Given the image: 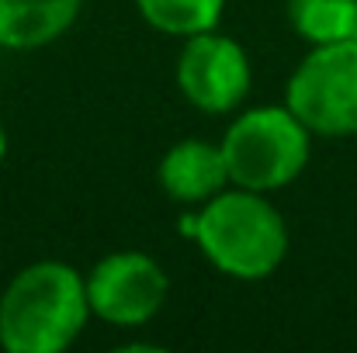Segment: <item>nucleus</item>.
I'll use <instances>...</instances> for the list:
<instances>
[{
    "instance_id": "f257e3e1",
    "label": "nucleus",
    "mask_w": 357,
    "mask_h": 353,
    "mask_svg": "<svg viewBox=\"0 0 357 353\" xmlns=\"http://www.w3.org/2000/svg\"><path fill=\"white\" fill-rule=\"evenodd\" d=\"M87 315L91 298L80 270L38 260L0 295V347L7 353H59L84 333Z\"/></svg>"
},
{
    "instance_id": "f03ea898",
    "label": "nucleus",
    "mask_w": 357,
    "mask_h": 353,
    "mask_svg": "<svg viewBox=\"0 0 357 353\" xmlns=\"http://www.w3.org/2000/svg\"><path fill=\"white\" fill-rule=\"evenodd\" d=\"M195 242L226 277L264 281L281 267L288 253V229L271 201H264L257 191L239 187L215 194L205 205V212L198 215Z\"/></svg>"
},
{
    "instance_id": "7ed1b4c3",
    "label": "nucleus",
    "mask_w": 357,
    "mask_h": 353,
    "mask_svg": "<svg viewBox=\"0 0 357 353\" xmlns=\"http://www.w3.org/2000/svg\"><path fill=\"white\" fill-rule=\"evenodd\" d=\"M309 135L312 132L288 104H267L239 115L222 139L229 184L257 194L288 187L309 166Z\"/></svg>"
},
{
    "instance_id": "20e7f679",
    "label": "nucleus",
    "mask_w": 357,
    "mask_h": 353,
    "mask_svg": "<svg viewBox=\"0 0 357 353\" xmlns=\"http://www.w3.org/2000/svg\"><path fill=\"white\" fill-rule=\"evenodd\" d=\"M284 104L312 135H357V38L312 45L288 80Z\"/></svg>"
},
{
    "instance_id": "39448f33",
    "label": "nucleus",
    "mask_w": 357,
    "mask_h": 353,
    "mask_svg": "<svg viewBox=\"0 0 357 353\" xmlns=\"http://www.w3.org/2000/svg\"><path fill=\"white\" fill-rule=\"evenodd\" d=\"M170 295L167 270L135 249L112 253L101 263H94L87 277V298L91 312L101 315L112 326H142L149 322Z\"/></svg>"
},
{
    "instance_id": "423d86ee",
    "label": "nucleus",
    "mask_w": 357,
    "mask_h": 353,
    "mask_svg": "<svg viewBox=\"0 0 357 353\" xmlns=\"http://www.w3.org/2000/svg\"><path fill=\"white\" fill-rule=\"evenodd\" d=\"M250 59L236 38L212 31H198L188 38L177 59V84L184 97L208 115H226L243 104L250 94Z\"/></svg>"
},
{
    "instance_id": "0eeeda50",
    "label": "nucleus",
    "mask_w": 357,
    "mask_h": 353,
    "mask_svg": "<svg viewBox=\"0 0 357 353\" xmlns=\"http://www.w3.org/2000/svg\"><path fill=\"white\" fill-rule=\"evenodd\" d=\"M156 177H160L163 194L174 198V201H181V205L212 201L229 184L222 146L198 142V139H184V142L170 146L167 156L160 159Z\"/></svg>"
},
{
    "instance_id": "6e6552de",
    "label": "nucleus",
    "mask_w": 357,
    "mask_h": 353,
    "mask_svg": "<svg viewBox=\"0 0 357 353\" xmlns=\"http://www.w3.org/2000/svg\"><path fill=\"white\" fill-rule=\"evenodd\" d=\"M84 0H0V45L42 49L80 14Z\"/></svg>"
},
{
    "instance_id": "1a4fd4ad",
    "label": "nucleus",
    "mask_w": 357,
    "mask_h": 353,
    "mask_svg": "<svg viewBox=\"0 0 357 353\" xmlns=\"http://www.w3.org/2000/svg\"><path fill=\"white\" fill-rule=\"evenodd\" d=\"M288 21L312 45L347 42L357 38V0H288Z\"/></svg>"
},
{
    "instance_id": "9d476101",
    "label": "nucleus",
    "mask_w": 357,
    "mask_h": 353,
    "mask_svg": "<svg viewBox=\"0 0 357 353\" xmlns=\"http://www.w3.org/2000/svg\"><path fill=\"white\" fill-rule=\"evenodd\" d=\"M142 17L167 35H198V31H212L222 17L226 0H135Z\"/></svg>"
},
{
    "instance_id": "9b49d317",
    "label": "nucleus",
    "mask_w": 357,
    "mask_h": 353,
    "mask_svg": "<svg viewBox=\"0 0 357 353\" xmlns=\"http://www.w3.org/2000/svg\"><path fill=\"white\" fill-rule=\"evenodd\" d=\"M3 156H7V132H3V121H0V166H3Z\"/></svg>"
}]
</instances>
